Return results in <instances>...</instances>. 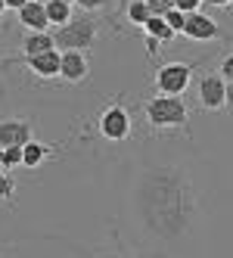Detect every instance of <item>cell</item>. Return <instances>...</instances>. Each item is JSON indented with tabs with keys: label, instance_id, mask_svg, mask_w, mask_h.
Returning a JSON list of instances; mask_svg holds the SVG:
<instances>
[{
	"label": "cell",
	"instance_id": "obj_1",
	"mask_svg": "<svg viewBox=\"0 0 233 258\" xmlns=\"http://www.w3.org/2000/svg\"><path fill=\"white\" fill-rule=\"evenodd\" d=\"M131 221L146 246H177L199 224V193L181 162H149L134 174Z\"/></svg>",
	"mask_w": 233,
	"mask_h": 258
},
{
	"label": "cell",
	"instance_id": "obj_2",
	"mask_svg": "<svg viewBox=\"0 0 233 258\" xmlns=\"http://www.w3.org/2000/svg\"><path fill=\"white\" fill-rule=\"evenodd\" d=\"M143 118L156 131H187L190 124V112L184 97H171V94H156L143 103Z\"/></svg>",
	"mask_w": 233,
	"mask_h": 258
},
{
	"label": "cell",
	"instance_id": "obj_3",
	"mask_svg": "<svg viewBox=\"0 0 233 258\" xmlns=\"http://www.w3.org/2000/svg\"><path fill=\"white\" fill-rule=\"evenodd\" d=\"M53 38H56L59 50H91L100 38V19H94L91 13L81 10L78 16H71L65 25L53 31Z\"/></svg>",
	"mask_w": 233,
	"mask_h": 258
},
{
	"label": "cell",
	"instance_id": "obj_4",
	"mask_svg": "<svg viewBox=\"0 0 233 258\" xmlns=\"http://www.w3.org/2000/svg\"><path fill=\"white\" fill-rule=\"evenodd\" d=\"M97 131H100L103 140H109V143H124L131 137V131H134V118L128 112V106H124L121 100L103 106V112L97 115Z\"/></svg>",
	"mask_w": 233,
	"mask_h": 258
},
{
	"label": "cell",
	"instance_id": "obj_5",
	"mask_svg": "<svg viewBox=\"0 0 233 258\" xmlns=\"http://www.w3.org/2000/svg\"><path fill=\"white\" fill-rule=\"evenodd\" d=\"M196 103L202 112H221L227 103V78L221 72H202L196 81Z\"/></svg>",
	"mask_w": 233,
	"mask_h": 258
},
{
	"label": "cell",
	"instance_id": "obj_6",
	"mask_svg": "<svg viewBox=\"0 0 233 258\" xmlns=\"http://www.w3.org/2000/svg\"><path fill=\"white\" fill-rule=\"evenodd\" d=\"M193 69L196 62H165L156 69V90L159 94H171V97H181L187 94V87L193 81Z\"/></svg>",
	"mask_w": 233,
	"mask_h": 258
},
{
	"label": "cell",
	"instance_id": "obj_7",
	"mask_svg": "<svg viewBox=\"0 0 233 258\" xmlns=\"http://www.w3.org/2000/svg\"><path fill=\"white\" fill-rule=\"evenodd\" d=\"M34 140V121L13 115V118H0V146H25Z\"/></svg>",
	"mask_w": 233,
	"mask_h": 258
},
{
	"label": "cell",
	"instance_id": "obj_8",
	"mask_svg": "<svg viewBox=\"0 0 233 258\" xmlns=\"http://www.w3.org/2000/svg\"><path fill=\"white\" fill-rule=\"evenodd\" d=\"M22 62L28 66V72L41 81H50V78H59L62 72V50H47V53H38V56H22Z\"/></svg>",
	"mask_w": 233,
	"mask_h": 258
},
{
	"label": "cell",
	"instance_id": "obj_9",
	"mask_svg": "<svg viewBox=\"0 0 233 258\" xmlns=\"http://www.w3.org/2000/svg\"><path fill=\"white\" fill-rule=\"evenodd\" d=\"M184 38L205 44V41H218V38H227V34L221 31V25L214 22L211 16H205V13H190V16H187V28H184Z\"/></svg>",
	"mask_w": 233,
	"mask_h": 258
},
{
	"label": "cell",
	"instance_id": "obj_10",
	"mask_svg": "<svg viewBox=\"0 0 233 258\" xmlns=\"http://www.w3.org/2000/svg\"><path fill=\"white\" fill-rule=\"evenodd\" d=\"M91 75V59H87V50H62V72L59 78L68 84H81Z\"/></svg>",
	"mask_w": 233,
	"mask_h": 258
},
{
	"label": "cell",
	"instance_id": "obj_11",
	"mask_svg": "<svg viewBox=\"0 0 233 258\" xmlns=\"http://www.w3.org/2000/svg\"><path fill=\"white\" fill-rule=\"evenodd\" d=\"M19 25L25 31H47L50 28V16H47L44 0H28V4L19 10Z\"/></svg>",
	"mask_w": 233,
	"mask_h": 258
},
{
	"label": "cell",
	"instance_id": "obj_12",
	"mask_svg": "<svg viewBox=\"0 0 233 258\" xmlns=\"http://www.w3.org/2000/svg\"><path fill=\"white\" fill-rule=\"evenodd\" d=\"M56 50V38L50 31H25L22 38V56H38V53Z\"/></svg>",
	"mask_w": 233,
	"mask_h": 258
},
{
	"label": "cell",
	"instance_id": "obj_13",
	"mask_svg": "<svg viewBox=\"0 0 233 258\" xmlns=\"http://www.w3.org/2000/svg\"><path fill=\"white\" fill-rule=\"evenodd\" d=\"M56 153L50 143H41V140H28L22 146V168H41V165Z\"/></svg>",
	"mask_w": 233,
	"mask_h": 258
},
{
	"label": "cell",
	"instance_id": "obj_14",
	"mask_svg": "<svg viewBox=\"0 0 233 258\" xmlns=\"http://www.w3.org/2000/svg\"><path fill=\"white\" fill-rule=\"evenodd\" d=\"M44 4H47V16H50L53 28L65 25L71 16H75V4H68V0H44Z\"/></svg>",
	"mask_w": 233,
	"mask_h": 258
},
{
	"label": "cell",
	"instance_id": "obj_15",
	"mask_svg": "<svg viewBox=\"0 0 233 258\" xmlns=\"http://www.w3.org/2000/svg\"><path fill=\"white\" fill-rule=\"evenodd\" d=\"M143 31L149 34V38H156V41H162V44H168V41H174L177 38V31L168 25V19L165 16H152V19L143 25Z\"/></svg>",
	"mask_w": 233,
	"mask_h": 258
},
{
	"label": "cell",
	"instance_id": "obj_16",
	"mask_svg": "<svg viewBox=\"0 0 233 258\" xmlns=\"http://www.w3.org/2000/svg\"><path fill=\"white\" fill-rule=\"evenodd\" d=\"M124 16H128V22L131 25H146L152 19V10H149V0H131L128 10H124Z\"/></svg>",
	"mask_w": 233,
	"mask_h": 258
},
{
	"label": "cell",
	"instance_id": "obj_17",
	"mask_svg": "<svg viewBox=\"0 0 233 258\" xmlns=\"http://www.w3.org/2000/svg\"><path fill=\"white\" fill-rule=\"evenodd\" d=\"M0 165L4 168H22V146H0Z\"/></svg>",
	"mask_w": 233,
	"mask_h": 258
},
{
	"label": "cell",
	"instance_id": "obj_18",
	"mask_svg": "<svg viewBox=\"0 0 233 258\" xmlns=\"http://www.w3.org/2000/svg\"><path fill=\"white\" fill-rule=\"evenodd\" d=\"M13 193H16V177L0 165V202H13Z\"/></svg>",
	"mask_w": 233,
	"mask_h": 258
},
{
	"label": "cell",
	"instance_id": "obj_19",
	"mask_svg": "<svg viewBox=\"0 0 233 258\" xmlns=\"http://www.w3.org/2000/svg\"><path fill=\"white\" fill-rule=\"evenodd\" d=\"M187 16H190V13H184V10H177V7H174V10L165 13V19H168V25H171L177 34H184V28H187Z\"/></svg>",
	"mask_w": 233,
	"mask_h": 258
},
{
	"label": "cell",
	"instance_id": "obj_20",
	"mask_svg": "<svg viewBox=\"0 0 233 258\" xmlns=\"http://www.w3.org/2000/svg\"><path fill=\"white\" fill-rule=\"evenodd\" d=\"M78 7L84 13H103V10H112L115 0H78Z\"/></svg>",
	"mask_w": 233,
	"mask_h": 258
},
{
	"label": "cell",
	"instance_id": "obj_21",
	"mask_svg": "<svg viewBox=\"0 0 233 258\" xmlns=\"http://www.w3.org/2000/svg\"><path fill=\"white\" fill-rule=\"evenodd\" d=\"M149 10L152 16H165L168 10H174V0H149Z\"/></svg>",
	"mask_w": 233,
	"mask_h": 258
},
{
	"label": "cell",
	"instance_id": "obj_22",
	"mask_svg": "<svg viewBox=\"0 0 233 258\" xmlns=\"http://www.w3.org/2000/svg\"><path fill=\"white\" fill-rule=\"evenodd\" d=\"M218 72L227 78V81H233V53H227V56L221 59V66H218Z\"/></svg>",
	"mask_w": 233,
	"mask_h": 258
},
{
	"label": "cell",
	"instance_id": "obj_23",
	"mask_svg": "<svg viewBox=\"0 0 233 258\" xmlns=\"http://www.w3.org/2000/svg\"><path fill=\"white\" fill-rule=\"evenodd\" d=\"M174 7H177V10H184V13H199L202 0H174Z\"/></svg>",
	"mask_w": 233,
	"mask_h": 258
},
{
	"label": "cell",
	"instance_id": "obj_24",
	"mask_svg": "<svg viewBox=\"0 0 233 258\" xmlns=\"http://www.w3.org/2000/svg\"><path fill=\"white\" fill-rule=\"evenodd\" d=\"M159 47H162V41H156V38H149V34H146V53H149V56H156Z\"/></svg>",
	"mask_w": 233,
	"mask_h": 258
},
{
	"label": "cell",
	"instance_id": "obj_25",
	"mask_svg": "<svg viewBox=\"0 0 233 258\" xmlns=\"http://www.w3.org/2000/svg\"><path fill=\"white\" fill-rule=\"evenodd\" d=\"M224 109L233 115V81H227V103H224Z\"/></svg>",
	"mask_w": 233,
	"mask_h": 258
},
{
	"label": "cell",
	"instance_id": "obj_26",
	"mask_svg": "<svg viewBox=\"0 0 233 258\" xmlns=\"http://www.w3.org/2000/svg\"><path fill=\"white\" fill-rule=\"evenodd\" d=\"M25 4H28V0H7V10H16V13H19Z\"/></svg>",
	"mask_w": 233,
	"mask_h": 258
},
{
	"label": "cell",
	"instance_id": "obj_27",
	"mask_svg": "<svg viewBox=\"0 0 233 258\" xmlns=\"http://www.w3.org/2000/svg\"><path fill=\"white\" fill-rule=\"evenodd\" d=\"M211 7H221V10H230L233 7V0H208Z\"/></svg>",
	"mask_w": 233,
	"mask_h": 258
},
{
	"label": "cell",
	"instance_id": "obj_28",
	"mask_svg": "<svg viewBox=\"0 0 233 258\" xmlns=\"http://www.w3.org/2000/svg\"><path fill=\"white\" fill-rule=\"evenodd\" d=\"M128 4H131V0H115V7H118V10H128Z\"/></svg>",
	"mask_w": 233,
	"mask_h": 258
},
{
	"label": "cell",
	"instance_id": "obj_29",
	"mask_svg": "<svg viewBox=\"0 0 233 258\" xmlns=\"http://www.w3.org/2000/svg\"><path fill=\"white\" fill-rule=\"evenodd\" d=\"M7 10V0H0V13H4Z\"/></svg>",
	"mask_w": 233,
	"mask_h": 258
},
{
	"label": "cell",
	"instance_id": "obj_30",
	"mask_svg": "<svg viewBox=\"0 0 233 258\" xmlns=\"http://www.w3.org/2000/svg\"><path fill=\"white\" fill-rule=\"evenodd\" d=\"M68 4H75V7H78V0H68Z\"/></svg>",
	"mask_w": 233,
	"mask_h": 258
}]
</instances>
